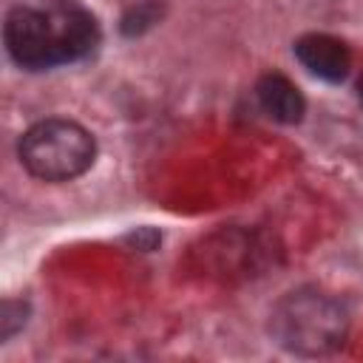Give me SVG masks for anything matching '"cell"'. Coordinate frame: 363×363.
Masks as SVG:
<instances>
[{"label": "cell", "mask_w": 363, "mask_h": 363, "mask_svg": "<svg viewBox=\"0 0 363 363\" xmlns=\"http://www.w3.org/2000/svg\"><path fill=\"white\" fill-rule=\"evenodd\" d=\"M255 94H258L264 113L281 125H295L306 113V102H303L301 91L284 74H264L255 85Z\"/></svg>", "instance_id": "obj_5"}, {"label": "cell", "mask_w": 363, "mask_h": 363, "mask_svg": "<svg viewBox=\"0 0 363 363\" xmlns=\"http://www.w3.org/2000/svg\"><path fill=\"white\" fill-rule=\"evenodd\" d=\"M346 329V309L320 289H295L269 315L272 337L295 354H329L343 346Z\"/></svg>", "instance_id": "obj_2"}, {"label": "cell", "mask_w": 363, "mask_h": 363, "mask_svg": "<svg viewBox=\"0 0 363 363\" xmlns=\"http://www.w3.org/2000/svg\"><path fill=\"white\" fill-rule=\"evenodd\" d=\"M23 167L40 182H71L82 176L96 156L94 136L71 119H43L31 125L17 145Z\"/></svg>", "instance_id": "obj_3"}, {"label": "cell", "mask_w": 363, "mask_h": 363, "mask_svg": "<svg viewBox=\"0 0 363 363\" xmlns=\"http://www.w3.org/2000/svg\"><path fill=\"white\" fill-rule=\"evenodd\" d=\"M99 26L79 6H57L51 11L17 6L6 17V48L11 60L28 71L74 62L94 51Z\"/></svg>", "instance_id": "obj_1"}, {"label": "cell", "mask_w": 363, "mask_h": 363, "mask_svg": "<svg viewBox=\"0 0 363 363\" xmlns=\"http://www.w3.org/2000/svg\"><path fill=\"white\" fill-rule=\"evenodd\" d=\"M357 91H360V99H363V79H360V85H357Z\"/></svg>", "instance_id": "obj_6"}, {"label": "cell", "mask_w": 363, "mask_h": 363, "mask_svg": "<svg viewBox=\"0 0 363 363\" xmlns=\"http://www.w3.org/2000/svg\"><path fill=\"white\" fill-rule=\"evenodd\" d=\"M295 57L303 62V68L326 82H340L352 65L349 48L329 34H303L295 43Z\"/></svg>", "instance_id": "obj_4"}]
</instances>
